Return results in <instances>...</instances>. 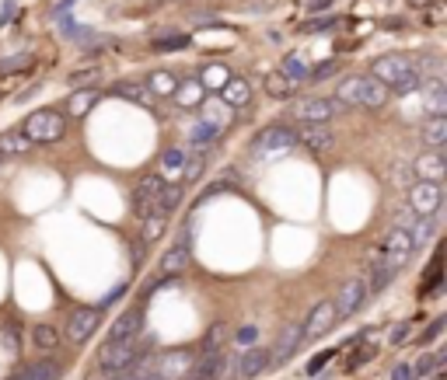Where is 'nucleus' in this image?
Listing matches in <instances>:
<instances>
[{"instance_id": "58836bf2", "label": "nucleus", "mask_w": 447, "mask_h": 380, "mask_svg": "<svg viewBox=\"0 0 447 380\" xmlns=\"http://www.w3.org/2000/svg\"><path fill=\"white\" fill-rule=\"evenodd\" d=\"M25 67H32V52H14V56H4V60H0V77L18 74V70H25Z\"/></svg>"}, {"instance_id": "393cba45", "label": "nucleus", "mask_w": 447, "mask_h": 380, "mask_svg": "<svg viewBox=\"0 0 447 380\" xmlns=\"http://www.w3.org/2000/svg\"><path fill=\"white\" fill-rule=\"evenodd\" d=\"M220 101H227L231 108H238V105H244V101H252V84H248L244 77H235V74H231V81L220 87Z\"/></svg>"}, {"instance_id": "423d86ee", "label": "nucleus", "mask_w": 447, "mask_h": 380, "mask_svg": "<svg viewBox=\"0 0 447 380\" xmlns=\"http://www.w3.org/2000/svg\"><path fill=\"white\" fill-rule=\"evenodd\" d=\"M147 363H151V377L154 380H185L189 367H193V352L175 349V352H164V356L147 359Z\"/></svg>"}, {"instance_id": "c03bdc74", "label": "nucleus", "mask_w": 447, "mask_h": 380, "mask_svg": "<svg viewBox=\"0 0 447 380\" xmlns=\"http://www.w3.org/2000/svg\"><path fill=\"white\" fill-rule=\"evenodd\" d=\"M332 74H335V60H325V63H318L315 70H308V81L318 84V81H325V77H332Z\"/></svg>"}, {"instance_id": "c9c22d12", "label": "nucleus", "mask_w": 447, "mask_h": 380, "mask_svg": "<svg viewBox=\"0 0 447 380\" xmlns=\"http://www.w3.org/2000/svg\"><path fill=\"white\" fill-rule=\"evenodd\" d=\"M280 74L290 77L293 84H301V81H308V63H304L301 56H293V52H290V56H284V63H280Z\"/></svg>"}, {"instance_id": "37998d69", "label": "nucleus", "mask_w": 447, "mask_h": 380, "mask_svg": "<svg viewBox=\"0 0 447 380\" xmlns=\"http://www.w3.org/2000/svg\"><path fill=\"white\" fill-rule=\"evenodd\" d=\"M178 203H182V189H175V185H164L161 196H158V206H164V210L171 213Z\"/></svg>"}, {"instance_id": "b1692460", "label": "nucleus", "mask_w": 447, "mask_h": 380, "mask_svg": "<svg viewBox=\"0 0 447 380\" xmlns=\"http://www.w3.org/2000/svg\"><path fill=\"white\" fill-rule=\"evenodd\" d=\"M293 136H297L308 150H328V147L335 143V136H332L325 126H308V123L301 126V133H293Z\"/></svg>"}, {"instance_id": "1a4fd4ad", "label": "nucleus", "mask_w": 447, "mask_h": 380, "mask_svg": "<svg viewBox=\"0 0 447 380\" xmlns=\"http://www.w3.org/2000/svg\"><path fill=\"white\" fill-rule=\"evenodd\" d=\"M98 321H102V311H98V307H91V303H87V307H77V311L70 314L67 328H63V332H67V342L84 345L87 338L98 332Z\"/></svg>"}, {"instance_id": "72a5a7b5", "label": "nucleus", "mask_w": 447, "mask_h": 380, "mask_svg": "<svg viewBox=\"0 0 447 380\" xmlns=\"http://www.w3.org/2000/svg\"><path fill=\"white\" fill-rule=\"evenodd\" d=\"M217 136H220V133H217V129H210L203 119L189 126V143H193L196 150H206V147H213V143H217Z\"/></svg>"}, {"instance_id": "13d9d810", "label": "nucleus", "mask_w": 447, "mask_h": 380, "mask_svg": "<svg viewBox=\"0 0 447 380\" xmlns=\"http://www.w3.org/2000/svg\"><path fill=\"white\" fill-rule=\"evenodd\" d=\"M11 14H14V0H7V4H4V11H0V25H7V18H11Z\"/></svg>"}, {"instance_id": "864d4df0", "label": "nucleus", "mask_w": 447, "mask_h": 380, "mask_svg": "<svg viewBox=\"0 0 447 380\" xmlns=\"http://www.w3.org/2000/svg\"><path fill=\"white\" fill-rule=\"evenodd\" d=\"M392 380H416V374H412L409 363H395V367H392Z\"/></svg>"}, {"instance_id": "412c9836", "label": "nucleus", "mask_w": 447, "mask_h": 380, "mask_svg": "<svg viewBox=\"0 0 447 380\" xmlns=\"http://www.w3.org/2000/svg\"><path fill=\"white\" fill-rule=\"evenodd\" d=\"M419 140H423L430 150H441L447 143V116H430V119H423Z\"/></svg>"}, {"instance_id": "39448f33", "label": "nucleus", "mask_w": 447, "mask_h": 380, "mask_svg": "<svg viewBox=\"0 0 447 380\" xmlns=\"http://www.w3.org/2000/svg\"><path fill=\"white\" fill-rule=\"evenodd\" d=\"M367 296H370V290H367V279L364 276H353V279H346L343 283V290H339V296L332 300V307H335V321H343V318H353L360 307L367 303Z\"/></svg>"}, {"instance_id": "2f4dec72", "label": "nucleus", "mask_w": 447, "mask_h": 380, "mask_svg": "<svg viewBox=\"0 0 447 380\" xmlns=\"http://www.w3.org/2000/svg\"><path fill=\"white\" fill-rule=\"evenodd\" d=\"M56 377H60V367H56V363H49V359L28 363V367L18 374V380H56Z\"/></svg>"}, {"instance_id": "5fc2aeb1", "label": "nucleus", "mask_w": 447, "mask_h": 380, "mask_svg": "<svg viewBox=\"0 0 447 380\" xmlns=\"http://www.w3.org/2000/svg\"><path fill=\"white\" fill-rule=\"evenodd\" d=\"M220 338H224V328H220V325H217V328H210V335H206V352H217Z\"/></svg>"}, {"instance_id": "dca6fc26", "label": "nucleus", "mask_w": 447, "mask_h": 380, "mask_svg": "<svg viewBox=\"0 0 447 380\" xmlns=\"http://www.w3.org/2000/svg\"><path fill=\"white\" fill-rule=\"evenodd\" d=\"M164 227H168V210L164 206H151V210L140 213V234H144V241H158L164 234Z\"/></svg>"}, {"instance_id": "2eb2a0df", "label": "nucleus", "mask_w": 447, "mask_h": 380, "mask_svg": "<svg viewBox=\"0 0 447 380\" xmlns=\"http://www.w3.org/2000/svg\"><path fill=\"white\" fill-rule=\"evenodd\" d=\"M144 328V311H126L116 318V325H112V332H109V342H126V338H140L136 332Z\"/></svg>"}, {"instance_id": "c756f323", "label": "nucleus", "mask_w": 447, "mask_h": 380, "mask_svg": "<svg viewBox=\"0 0 447 380\" xmlns=\"http://www.w3.org/2000/svg\"><path fill=\"white\" fill-rule=\"evenodd\" d=\"M185 161H189V154H185L182 147H171V150H164V157H161V174H168V178H182V171H185Z\"/></svg>"}, {"instance_id": "7c9ffc66", "label": "nucleus", "mask_w": 447, "mask_h": 380, "mask_svg": "<svg viewBox=\"0 0 447 380\" xmlns=\"http://www.w3.org/2000/svg\"><path fill=\"white\" fill-rule=\"evenodd\" d=\"M116 94L126 98V101H136V105H151L154 101L144 81H122V84H116Z\"/></svg>"}, {"instance_id": "9d476101", "label": "nucleus", "mask_w": 447, "mask_h": 380, "mask_svg": "<svg viewBox=\"0 0 447 380\" xmlns=\"http://www.w3.org/2000/svg\"><path fill=\"white\" fill-rule=\"evenodd\" d=\"M293 116L308 126H325L328 119L335 116V101L332 98H304L293 105Z\"/></svg>"}, {"instance_id": "6e6d98bb", "label": "nucleus", "mask_w": 447, "mask_h": 380, "mask_svg": "<svg viewBox=\"0 0 447 380\" xmlns=\"http://www.w3.org/2000/svg\"><path fill=\"white\" fill-rule=\"evenodd\" d=\"M406 338H409V325H399V328L388 332V342H392V345H402Z\"/></svg>"}, {"instance_id": "4468645a", "label": "nucleus", "mask_w": 447, "mask_h": 380, "mask_svg": "<svg viewBox=\"0 0 447 380\" xmlns=\"http://www.w3.org/2000/svg\"><path fill=\"white\" fill-rule=\"evenodd\" d=\"M301 325H290V328H284L280 332V338H276V345H273V352H269V367H284L286 359L293 356V349L301 345Z\"/></svg>"}, {"instance_id": "a19ab883", "label": "nucleus", "mask_w": 447, "mask_h": 380, "mask_svg": "<svg viewBox=\"0 0 447 380\" xmlns=\"http://www.w3.org/2000/svg\"><path fill=\"white\" fill-rule=\"evenodd\" d=\"M412 91H423V77H419V70H412V74H406L399 84L388 87V94H412Z\"/></svg>"}, {"instance_id": "3c124183", "label": "nucleus", "mask_w": 447, "mask_h": 380, "mask_svg": "<svg viewBox=\"0 0 447 380\" xmlns=\"http://www.w3.org/2000/svg\"><path fill=\"white\" fill-rule=\"evenodd\" d=\"M441 332H444V318H437V321H430V328L419 335V342L426 345V342H433V338H441Z\"/></svg>"}, {"instance_id": "e433bc0d", "label": "nucleus", "mask_w": 447, "mask_h": 380, "mask_svg": "<svg viewBox=\"0 0 447 380\" xmlns=\"http://www.w3.org/2000/svg\"><path fill=\"white\" fill-rule=\"evenodd\" d=\"M441 363H444V352H423V356L416 359L412 374H416V380H419V377H430L433 370H441Z\"/></svg>"}, {"instance_id": "4be33fe9", "label": "nucleus", "mask_w": 447, "mask_h": 380, "mask_svg": "<svg viewBox=\"0 0 447 380\" xmlns=\"http://www.w3.org/2000/svg\"><path fill=\"white\" fill-rule=\"evenodd\" d=\"M182 108H200L206 101V91L203 84L196 81V77H189V81H178V87H175V94H171Z\"/></svg>"}, {"instance_id": "4d7b16f0", "label": "nucleus", "mask_w": 447, "mask_h": 380, "mask_svg": "<svg viewBox=\"0 0 447 380\" xmlns=\"http://www.w3.org/2000/svg\"><path fill=\"white\" fill-rule=\"evenodd\" d=\"M122 294H126V286H116L112 294H109V296H105V300H102V303H98V311H102V307H112V300H119Z\"/></svg>"}, {"instance_id": "de8ad7c7", "label": "nucleus", "mask_w": 447, "mask_h": 380, "mask_svg": "<svg viewBox=\"0 0 447 380\" xmlns=\"http://www.w3.org/2000/svg\"><path fill=\"white\" fill-rule=\"evenodd\" d=\"M255 342H259V328H255V325H244V328H238V345H244V349H248V345H255Z\"/></svg>"}, {"instance_id": "ea45409f", "label": "nucleus", "mask_w": 447, "mask_h": 380, "mask_svg": "<svg viewBox=\"0 0 447 380\" xmlns=\"http://www.w3.org/2000/svg\"><path fill=\"white\" fill-rule=\"evenodd\" d=\"M293 81H290V77H284V74H273V77H269V81H266V91H269V94H273V98H290V94H293Z\"/></svg>"}, {"instance_id": "f8f14e48", "label": "nucleus", "mask_w": 447, "mask_h": 380, "mask_svg": "<svg viewBox=\"0 0 447 380\" xmlns=\"http://www.w3.org/2000/svg\"><path fill=\"white\" fill-rule=\"evenodd\" d=\"M412 171H416V178L419 181H444V174H447V161H444V154L441 150H430V154H423V157H416L412 161Z\"/></svg>"}, {"instance_id": "20e7f679", "label": "nucleus", "mask_w": 447, "mask_h": 380, "mask_svg": "<svg viewBox=\"0 0 447 380\" xmlns=\"http://www.w3.org/2000/svg\"><path fill=\"white\" fill-rule=\"evenodd\" d=\"M416 70V60L412 56H406V52H388V56H377L374 63H370V77L374 81H381L384 87L399 84L406 74H412Z\"/></svg>"}, {"instance_id": "79ce46f5", "label": "nucleus", "mask_w": 447, "mask_h": 380, "mask_svg": "<svg viewBox=\"0 0 447 380\" xmlns=\"http://www.w3.org/2000/svg\"><path fill=\"white\" fill-rule=\"evenodd\" d=\"M235 370H238V359H231V356H217L213 380H231V377H235Z\"/></svg>"}, {"instance_id": "9b49d317", "label": "nucleus", "mask_w": 447, "mask_h": 380, "mask_svg": "<svg viewBox=\"0 0 447 380\" xmlns=\"http://www.w3.org/2000/svg\"><path fill=\"white\" fill-rule=\"evenodd\" d=\"M332 325H335V307H332V300H318V303L311 307L308 321L301 325V335H304V338H318V335H325Z\"/></svg>"}, {"instance_id": "bb28decb", "label": "nucleus", "mask_w": 447, "mask_h": 380, "mask_svg": "<svg viewBox=\"0 0 447 380\" xmlns=\"http://www.w3.org/2000/svg\"><path fill=\"white\" fill-rule=\"evenodd\" d=\"M144 84H147V91H151V98H171L175 87H178V77H175L171 70H154Z\"/></svg>"}, {"instance_id": "bf43d9fd", "label": "nucleus", "mask_w": 447, "mask_h": 380, "mask_svg": "<svg viewBox=\"0 0 447 380\" xmlns=\"http://www.w3.org/2000/svg\"><path fill=\"white\" fill-rule=\"evenodd\" d=\"M328 0H311V11H325Z\"/></svg>"}, {"instance_id": "5701e85b", "label": "nucleus", "mask_w": 447, "mask_h": 380, "mask_svg": "<svg viewBox=\"0 0 447 380\" xmlns=\"http://www.w3.org/2000/svg\"><path fill=\"white\" fill-rule=\"evenodd\" d=\"M189 245H175V248H168V252L161 255V272L171 279V276H178V272H185L189 269Z\"/></svg>"}, {"instance_id": "6ab92c4d", "label": "nucleus", "mask_w": 447, "mask_h": 380, "mask_svg": "<svg viewBox=\"0 0 447 380\" xmlns=\"http://www.w3.org/2000/svg\"><path fill=\"white\" fill-rule=\"evenodd\" d=\"M269 367V352L266 349H244V356L238 359V377H244V380H252V377H259L262 370Z\"/></svg>"}, {"instance_id": "a18cd8bd", "label": "nucleus", "mask_w": 447, "mask_h": 380, "mask_svg": "<svg viewBox=\"0 0 447 380\" xmlns=\"http://www.w3.org/2000/svg\"><path fill=\"white\" fill-rule=\"evenodd\" d=\"M84 52H98V49H116V39H109V35H102V39H91V35H87V39H84Z\"/></svg>"}, {"instance_id": "6e6552de", "label": "nucleus", "mask_w": 447, "mask_h": 380, "mask_svg": "<svg viewBox=\"0 0 447 380\" xmlns=\"http://www.w3.org/2000/svg\"><path fill=\"white\" fill-rule=\"evenodd\" d=\"M441 203H444V192H441L437 181H416L409 189V210L416 216H433L441 210Z\"/></svg>"}, {"instance_id": "aec40b11", "label": "nucleus", "mask_w": 447, "mask_h": 380, "mask_svg": "<svg viewBox=\"0 0 447 380\" xmlns=\"http://www.w3.org/2000/svg\"><path fill=\"white\" fill-rule=\"evenodd\" d=\"M161 189H164L161 174H147V178H140V185H136V206H140V213L151 210V206H158Z\"/></svg>"}, {"instance_id": "8fccbe9b", "label": "nucleus", "mask_w": 447, "mask_h": 380, "mask_svg": "<svg viewBox=\"0 0 447 380\" xmlns=\"http://www.w3.org/2000/svg\"><path fill=\"white\" fill-rule=\"evenodd\" d=\"M328 359H335V352H332V349H328V352H318V356L308 363V374H318V370H325Z\"/></svg>"}, {"instance_id": "f03ea898", "label": "nucleus", "mask_w": 447, "mask_h": 380, "mask_svg": "<svg viewBox=\"0 0 447 380\" xmlns=\"http://www.w3.org/2000/svg\"><path fill=\"white\" fill-rule=\"evenodd\" d=\"M21 133H25L32 143H56V140H63V133H67V119H63V112H56V108H39V112H32V116L25 119Z\"/></svg>"}, {"instance_id": "a211bd4d", "label": "nucleus", "mask_w": 447, "mask_h": 380, "mask_svg": "<svg viewBox=\"0 0 447 380\" xmlns=\"http://www.w3.org/2000/svg\"><path fill=\"white\" fill-rule=\"evenodd\" d=\"M388 101V87L374 81L370 74H360V108H381Z\"/></svg>"}, {"instance_id": "052dcab7", "label": "nucleus", "mask_w": 447, "mask_h": 380, "mask_svg": "<svg viewBox=\"0 0 447 380\" xmlns=\"http://www.w3.org/2000/svg\"><path fill=\"white\" fill-rule=\"evenodd\" d=\"M14 380H18V377H14Z\"/></svg>"}, {"instance_id": "ddd939ff", "label": "nucleus", "mask_w": 447, "mask_h": 380, "mask_svg": "<svg viewBox=\"0 0 447 380\" xmlns=\"http://www.w3.org/2000/svg\"><path fill=\"white\" fill-rule=\"evenodd\" d=\"M200 108H203L200 119H203L210 129H217V133H224V129L235 123V108H231L227 101H220V98H217V101H203Z\"/></svg>"}, {"instance_id": "f704fd0d", "label": "nucleus", "mask_w": 447, "mask_h": 380, "mask_svg": "<svg viewBox=\"0 0 447 380\" xmlns=\"http://www.w3.org/2000/svg\"><path fill=\"white\" fill-rule=\"evenodd\" d=\"M364 279H367V290H370V294H381V290H384V286H388V283L395 279V272H392V269H388L384 262H377V265H374V269L367 272Z\"/></svg>"}, {"instance_id": "cd10ccee", "label": "nucleus", "mask_w": 447, "mask_h": 380, "mask_svg": "<svg viewBox=\"0 0 447 380\" xmlns=\"http://www.w3.org/2000/svg\"><path fill=\"white\" fill-rule=\"evenodd\" d=\"M196 81L203 84V91H220V87L231 81V70H227L224 63H210V67L200 70V77H196Z\"/></svg>"}, {"instance_id": "7ed1b4c3", "label": "nucleus", "mask_w": 447, "mask_h": 380, "mask_svg": "<svg viewBox=\"0 0 447 380\" xmlns=\"http://www.w3.org/2000/svg\"><path fill=\"white\" fill-rule=\"evenodd\" d=\"M293 143H297V136H293L286 126H269L255 136L252 157H255V161H276V157H284V154L293 150Z\"/></svg>"}, {"instance_id": "49530a36", "label": "nucleus", "mask_w": 447, "mask_h": 380, "mask_svg": "<svg viewBox=\"0 0 447 380\" xmlns=\"http://www.w3.org/2000/svg\"><path fill=\"white\" fill-rule=\"evenodd\" d=\"M189 45V35H171V39H154V49H185Z\"/></svg>"}, {"instance_id": "f257e3e1", "label": "nucleus", "mask_w": 447, "mask_h": 380, "mask_svg": "<svg viewBox=\"0 0 447 380\" xmlns=\"http://www.w3.org/2000/svg\"><path fill=\"white\" fill-rule=\"evenodd\" d=\"M140 359V338H126V342H105L98 349V370L119 377L133 363Z\"/></svg>"}, {"instance_id": "4c0bfd02", "label": "nucleus", "mask_w": 447, "mask_h": 380, "mask_svg": "<svg viewBox=\"0 0 447 380\" xmlns=\"http://www.w3.org/2000/svg\"><path fill=\"white\" fill-rule=\"evenodd\" d=\"M409 238H412V248H419V245H426V241L433 238V216H419V220L412 223V230H409Z\"/></svg>"}, {"instance_id": "09e8293b", "label": "nucleus", "mask_w": 447, "mask_h": 380, "mask_svg": "<svg viewBox=\"0 0 447 380\" xmlns=\"http://www.w3.org/2000/svg\"><path fill=\"white\" fill-rule=\"evenodd\" d=\"M328 28H335V18H311L304 25V32H328Z\"/></svg>"}, {"instance_id": "f3484780", "label": "nucleus", "mask_w": 447, "mask_h": 380, "mask_svg": "<svg viewBox=\"0 0 447 380\" xmlns=\"http://www.w3.org/2000/svg\"><path fill=\"white\" fill-rule=\"evenodd\" d=\"M32 147H36V143H32L21 129H7V133H0V157H25Z\"/></svg>"}, {"instance_id": "0eeeda50", "label": "nucleus", "mask_w": 447, "mask_h": 380, "mask_svg": "<svg viewBox=\"0 0 447 380\" xmlns=\"http://www.w3.org/2000/svg\"><path fill=\"white\" fill-rule=\"evenodd\" d=\"M381 252H384V265L392 269V272H399V269H406L409 265V258H412V238H409V230L406 227H395L388 238H384V245H381Z\"/></svg>"}, {"instance_id": "473e14b6", "label": "nucleus", "mask_w": 447, "mask_h": 380, "mask_svg": "<svg viewBox=\"0 0 447 380\" xmlns=\"http://www.w3.org/2000/svg\"><path fill=\"white\" fill-rule=\"evenodd\" d=\"M95 101H98V94H95L91 87H87V91H74V94H70V101H67V112L81 119V116H87V112L95 108Z\"/></svg>"}, {"instance_id": "c85d7f7f", "label": "nucleus", "mask_w": 447, "mask_h": 380, "mask_svg": "<svg viewBox=\"0 0 447 380\" xmlns=\"http://www.w3.org/2000/svg\"><path fill=\"white\" fill-rule=\"evenodd\" d=\"M32 342H36V349H42V352H53V349H60V342H63V335H60V328L56 325H36L32 328Z\"/></svg>"}, {"instance_id": "603ef678", "label": "nucleus", "mask_w": 447, "mask_h": 380, "mask_svg": "<svg viewBox=\"0 0 447 380\" xmlns=\"http://www.w3.org/2000/svg\"><path fill=\"white\" fill-rule=\"evenodd\" d=\"M374 359V345H367V349H357L353 352V359H350V370H357L360 363H370Z\"/></svg>"}, {"instance_id": "a878e982", "label": "nucleus", "mask_w": 447, "mask_h": 380, "mask_svg": "<svg viewBox=\"0 0 447 380\" xmlns=\"http://www.w3.org/2000/svg\"><path fill=\"white\" fill-rule=\"evenodd\" d=\"M335 105H346V108H360V74H350L343 77L339 87H335Z\"/></svg>"}]
</instances>
